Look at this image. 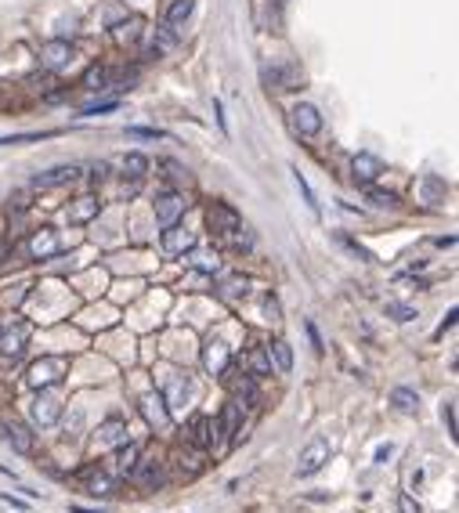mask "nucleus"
<instances>
[{"instance_id":"obj_1","label":"nucleus","mask_w":459,"mask_h":513,"mask_svg":"<svg viewBox=\"0 0 459 513\" xmlns=\"http://www.w3.org/2000/svg\"><path fill=\"white\" fill-rule=\"evenodd\" d=\"M66 373H69V362H66V358L44 355V358H37L33 365H29L26 383H29L33 391H47V387H58V383L66 380Z\"/></svg>"},{"instance_id":"obj_2","label":"nucleus","mask_w":459,"mask_h":513,"mask_svg":"<svg viewBox=\"0 0 459 513\" xmlns=\"http://www.w3.org/2000/svg\"><path fill=\"white\" fill-rule=\"evenodd\" d=\"M138 459H141V445L138 441H123L113 448V456L105 459V474L109 477H131L134 467H138Z\"/></svg>"},{"instance_id":"obj_3","label":"nucleus","mask_w":459,"mask_h":513,"mask_svg":"<svg viewBox=\"0 0 459 513\" xmlns=\"http://www.w3.org/2000/svg\"><path fill=\"white\" fill-rule=\"evenodd\" d=\"M384 159L380 156H373V152H355L351 156V178H355V185H362V188H373L380 178H384Z\"/></svg>"},{"instance_id":"obj_4","label":"nucleus","mask_w":459,"mask_h":513,"mask_svg":"<svg viewBox=\"0 0 459 513\" xmlns=\"http://www.w3.org/2000/svg\"><path fill=\"white\" fill-rule=\"evenodd\" d=\"M290 127H293V134H300V138H315L322 131V112L315 109L311 102H297L290 109Z\"/></svg>"},{"instance_id":"obj_5","label":"nucleus","mask_w":459,"mask_h":513,"mask_svg":"<svg viewBox=\"0 0 459 513\" xmlns=\"http://www.w3.org/2000/svg\"><path fill=\"white\" fill-rule=\"evenodd\" d=\"M0 441L11 445L15 452H22V456L33 452V430L19 420H8V416H0Z\"/></svg>"},{"instance_id":"obj_6","label":"nucleus","mask_w":459,"mask_h":513,"mask_svg":"<svg viewBox=\"0 0 459 513\" xmlns=\"http://www.w3.org/2000/svg\"><path fill=\"white\" fill-rule=\"evenodd\" d=\"M207 221H210V228L214 232H235V228H243V214L235 210L232 203H225V199H214L210 206H207Z\"/></svg>"},{"instance_id":"obj_7","label":"nucleus","mask_w":459,"mask_h":513,"mask_svg":"<svg viewBox=\"0 0 459 513\" xmlns=\"http://www.w3.org/2000/svg\"><path fill=\"white\" fill-rule=\"evenodd\" d=\"M58 416H62V398L51 394V391H40L37 402L29 405V420H33L37 427H55Z\"/></svg>"},{"instance_id":"obj_8","label":"nucleus","mask_w":459,"mask_h":513,"mask_svg":"<svg viewBox=\"0 0 459 513\" xmlns=\"http://www.w3.org/2000/svg\"><path fill=\"white\" fill-rule=\"evenodd\" d=\"M26 344H29V326L26 322L0 326V355H4V358H22Z\"/></svg>"},{"instance_id":"obj_9","label":"nucleus","mask_w":459,"mask_h":513,"mask_svg":"<svg viewBox=\"0 0 459 513\" xmlns=\"http://www.w3.org/2000/svg\"><path fill=\"white\" fill-rule=\"evenodd\" d=\"M329 463V441L326 438H315L304 452H300V463H297V477H311L319 474L322 467Z\"/></svg>"},{"instance_id":"obj_10","label":"nucleus","mask_w":459,"mask_h":513,"mask_svg":"<svg viewBox=\"0 0 459 513\" xmlns=\"http://www.w3.org/2000/svg\"><path fill=\"white\" fill-rule=\"evenodd\" d=\"M152 206H156V221H160L163 228H170V224H178V217L185 214L188 199L181 196V192H160Z\"/></svg>"},{"instance_id":"obj_11","label":"nucleus","mask_w":459,"mask_h":513,"mask_svg":"<svg viewBox=\"0 0 459 513\" xmlns=\"http://www.w3.org/2000/svg\"><path fill=\"white\" fill-rule=\"evenodd\" d=\"M232 365V347L225 340H207L203 344V369H207L210 376H225Z\"/></svg>"},{"instance_id":"obj_12","label":"nucleus","mask_w":459,"mask_h":513,"mask_svg":"<svg viewBox=\"0 0 459 513\" xmlns=\"http://www.w3.org/2000/svg\"><path fill=\"white\" fill-rule=\"evenodd\" d=\"M138 409H141V416H145V423H149V427H156V430L170 427V420H174V412L167 409V402H163V394H160V391L145 394V398L138 402Z\"/></svg>"},{"instance_id":"obj_13","label":"nucleus","mask_w":459,"mask_h":513,"mask_svg":"<svg viewBox=\"0 0 459 513\" xmlns=\"http://www.w3.org/2000/svg\"><path fill=\"white\" fill-rule=\"evenodd\" d=\"M73 62V44L69 40H47L44 47H40V66L47 69V73H58V69H66Z\"/></svg>"},{"instance_id":"obj_14","label":"nucleus","mask_w":459,"mask_h":513,"mask_svg":"<svg viewBox=\"0 0 459 513\" xmlns=\"http://www.w3.org/2000/svg\"><path fill=\"white\" fill-rule=\"evenodd\" d=\"M58 250H62L58 228H37L33 235H29V243H26V253L37 256V261H47V256H55Z\"/></svg>"},{"instance_id":"obj_15","label":"nucleus","mask_w":459,"mask_h":513,"mask_svg":"<svg viewBox=\"0 0 459 513\" xmlns=\"http://www.w3.org/2000/svg\"><path fill=\"white\" fill-rule=\"evenodd\" d=\"M163 250L170 256H185L196 250V232L192 228H178V224H170V228H163Z\"/></svg>"},{"instance_id":"obj_16","label":"nucleus","mask_w":459,"mask_h":513,"mask_svg":"<svg viewBox=\"0 0 459 513\" xmlns=\"http://www.w3.org/2000/svg\"><path fill=\"white\" fill-rule=\"evenodd\" d=\"M225 380H228V391H232V402L235 405H253L261 398V391H257V376H250V373H235V376H228L225 373Z\"/></svg>"},{"instance_id":"obj_17","label":"nucleus","mask_w":459,"mask_h":513,"mask_svg":"<svg viewBox=\"0 0 459 513\" xmlns=\"http://www.w3.org/2000/svg\"><path fill=\"white\" fill-rule=\"evenodd\" d=\"M80 178V167L76 163H62V167H51V170H40L33 178V188H62Z\"/></svg>"},{"instance_id":"obj_18","label":"nucleus","mask_w":459,"mask_h":513,"mask_svg":"<svg viewBox=\"0 0 459 513\" xmlns=\"http://www.w3.org/2000/svg\"><path fill=\"white\" fill-rule=\"evenodd\" d=\"M192 441L199 445V448H217V441H221V427H217V420L214 416H199V420L192 423Z\"/></svg>"},{"instance_id":"obj_19","label":"nucleus","mask_w":459,"mask_h":513,"mask_svg":"<svg viewBox=\"0 0 459 513\" xmlns=\"http://www.w3.org/2000/svg\"><path fill=\"white\" fill-rule=\"evenodd\" d=\"M221 434H225V441H235L239 438V430H243V405H235V402H225V412H221Z\"/></svg>"},{"instance_id":"obj_20","label":"nucleus","mask_w":459,"mask_h":513,"mask_svg":"<svg viewBox=\"0 0 459 513\" xmlns=\"http://www.w3.org/2000/svg\"><path fill=\"white\" fill-rule=\"evenodd\" d=\"M102 214V199L98 196H80L73 206H69V221L73 224H87V221H94Z\"/></svg>"},{"instance_id":"obj_21","label":"nucleus","mask_w":459,"mask_h":513,"mask_svg":"<svg viewBox=\"0 0 459 513\" xmlns=\"http://www.w3.org/2000/svg\"><path fill=\"white\" fill-rule=\"evenodd\" d=\"M141 33H145V22H141L138 15H131V19H123V22H116V26H113V40H116L120 47L138 44V40H141Z\"/></svg>"},{"instance_id":"obj_22","label":"nucleus","mask_w":459,"mask_h":513,"mask_svg":"<svg viewBox=\"0 0 459 513\" xmlns=\"http://www.w3.org/2000/svg\"><path fill=\"white\" fill-rule=\"evenodd\" d=\"M264 80L275 87H300L304 84V73L297 66H272V69H264Z\"/></svg>"},{"instance_id":"obj_23","label":"nucleus","mask_w":459,"mask_h":513,"mask_svg":"<svg viewBox=\"0 0 459 513\" xmlns=\"http://www.w3.org/2000/svg\"><path fill=\"white\" fill-rule=\"evenodd\" d=\"M246 373L250 376H272L275 373V365H272V358H268V351L264 347H250L246 351Z\"/></svg>"},{"instance_id":"obj_24","label":"nucleus","mask_w":459,"mask_h":513,"mask_svg":"<svg viewBox=\"0 0 459 513\" xmlns=\"http://www.w3.org/2000/svg\"><path fill=\"white\" fill-rule=\"evenodd\" d=\"M138 485H145V488H156V485H163V470H160V463L156 459H138V467L131 474Z\"/></svg>"},{"instance_id":"obj_25","label":"nucleus","mask_w":459,"mask_h":513,"mask_svg":"<svg viewBox=\"0 0 459 513\" xmlns=\"http://www.w3.org/2000/svg\"><path fill=\"white\" fill-rule=\"evenodd\" d=\"M98 441H102V445H113V448L123 445V441H127V423L120 420V416H109V420L98 427Z\"/></svg>"},{"instance_id":"obj_26","label":"nucleus","mask_w":459,"mask_h":513,"mask_svg":"<svg viewBox=\"0 0 459 513\" xmlns=\"http://www.w3.org/2000/svg\"><path fill=\"white\" fill-rule=\"evenodd\" d=\"M264 351H268V358H272L275 373H290L293 369V347L286 340H272V347H264Z\"/></svg>"},{"instance_id":"obj_27","label":"nucleus","mask_w":459,"mask_h":513,"mask_svg":"<svg viewBox=\"0 0 459 513\" xmlns=\"http://www.w3.org/2000/svg\"><path fill=\"white\" fill-rule=\"evenodd\" d=\"M391 405L398 409V412H405V416H416V409H420V394H416V391H409V387H394V391H391Z\"/></svg>"},{"instance_id":"obj_28","label":"nucleus","mask_w":459,"mask_h":513,"mask_svg":"<svg viewBox=\"0 0 459 513\" xmlns=\"http://www.w3.org/2000/svg\"><path fill=\"white\" fill-rule=\"evenodd\" d=\"M192 394V383H188V376L181 380V376H174V383H170V394H163V402H167V409L174 412V409H181V405H188L185 398Z\"/></svg>"},{"instance_id":"obj_29","label":"nucleus","mask_w":459,"mask_h":513,"mask_svg":"<svg viewBox=\"0 0 459 513\" xmlns=\"http://www.w3.org/2000/svg\"><path fill=\"white\" fill-rule=\"evenodd\" d=\"M120 167H123V174H127L131 181H141V178L149 174V159L141 156V152H127V156L120 159Z\"/></svg>"},{"instance_id":"obj_30","label":"nucleus","mask_w":459,"mask_h":513,"mask_svg":"<svg viewBox=\"0 0 459 513\" xmlns=\"http://www.w3.org/2000/svg\"><path fill=\"white\" fill-rule=\"evenodd\" d=\"M196 8V0H174V4L167 8V22L163 26H174V29H181L188 22V15H192Z\"/></svg>"},{"instance_id":"obj_31","label":"nucleus","mask_w":459,"mask_h":513,"mask_svg":"<svg viewBox=\"0 0 459 513\" xmlns=\"http://www.w3.org/2000/svg\"><path fill=\"white\" fill-rule=\"evenodd\" d=\"M109 80H113L109 66H91V69L84 73V80H80V84H84L87 91H105V87H109Z\"/></svg>"},{"instance_id":"obj_32","label":"nucleus","mask_w":459,"mask_h":513,"mask_svg":"<svg viewBox=\"0 0 459 513\" xmlns=\"http://www.w3.org/2000/svg\"><path fill=\"white\" fill-rule=\"evenodd\" d=\"M246 293H250L246 279H228L225 286H221V297H225V300H246Z\"/></svg>"},{"instance_id":"obj_33","label":"nucleus","mask_w":459,"mask_h":513,"mask_svg":"<svg viewBox=\"0 0 459 513\" xmlns=\"http://www.w3.org/2000/svg\"><path fill=\"white\" fill-rule=\"evenodd\" d=\"M293 181H297V188H300V196H304V203H308V210H311L315 217H322V210H319V199H315V192H311V185L304 181V174H300V170H293Z\"/></svg>"},{"instance_id":"obj_34","label":"nucleus","mask_w":459,"mask_h":513,"mask_svg":"<svg viewBox=\"0 0 459 513\" xmlns=\"http://www.w3.org/2000/svg\"><path fill=\"white\" fill-rule=\"evenodd\" d=\"M423 192H427V203H434V206H438L441 199H445V192H449V188H445V181L427 178V181H423Z\"/></svg>"},{"instance_id":"obj_35","label":"nucleus","mask_w":459,"mask_h":513,"mask_svg":"<svg viewBox=\"0 0 459 513\" xmlns=\"http://www.w3.org/2000/svg\"><path fill=\"white\" fill-rule=\"evenodd\" d=\"M387 315L394 318V322H413V318H416V308H409V304H394V300H387Z\"/></svg>"},{"instance_id":"obj_36","label":"nucleus","mask_w":459,"mask_h":513,"mask_svg":"<svg viewBox=\"0 0 459 513\" xmlns=\"http://www.w3.org/2000/svg\"><path fill=\"white\" fill-rule=\"evenodd\" d=\"M105 112H116V98H105V102H87L80 109V116H105Z\"/></svg>"},{"instance_id":"obj_37","label":"nucleus","mask_w":459,"mask_h":513,"mask_svg":"<svg viewBox=\"0 0 459 513\" xmlns=\"http://www.w3.org/2000/svg\"><path fill=\"white\" fill-rule=\"evenodd\" d=\"M87 492L91 495H109V492H113V477H109V474H94L87 481Z\"/></svg>"},{"instance_id":"obj_38","label":"nucleus","mask_w":459,"mask_h":513,"mask_svg":"<svg viewBox=\"0 0 459 513\" xmlns=\"http://www.w3.org/2000/svg\"><path fill=\"white\" fill-rule=\"evenodd\" d=\"M196 268L203 271V275H210V271L217 275V271H221V256H217V253H203L199 261H196Z\"/></svg>"},{"instance_id":"obj_39","label":"nucleus","mask_w":459,"mask_h":513,"mask_svg":"<svg viewBox=\"0 0 459 513\" xmlns=\"http://www.w3.org/2000/svg\"><path fill=\"white\" fill-rule=\"evenodd\" d=\"M441 420H445V430L452 438H459V430H456V402H445L441 405Z\"/></svg>"},{"instance_id":"obj_40","label":"nucleus","mask_w":459,"mask_h":513,"mask_svg":"<svg viewBox=\"0 0 459 513\" xmlns=\"http://www.w3.org/2000/svg\"><path fill=\"white\" fill-rule=\"evenodd\" d=\"M369 199H373V206L376 210H387V206H394L398 199L391 196V192H380V188H369Z\"/></svg>"},{"instance_id":"obj_41","label":"nucleus","mask_w":459,"mask_h":513,"mask_svg":"<svg viewBox=\"0 0 459 513\" xmlns=\"http://www.w3.org/2000/svg\"><path fill=\"white\" fill-rule=\"evenodd\" d=\"M127 134H131V138H156V141H167V134L156 131V127H127Z\"/></svg>"},{"instance_id":"obj_42","label":"nucleus","mask_w":459,"mask_h":513,"mask_svg":"<svg viewBox=\"0 0 459 513\" xmlns=\"http://www.w3.org/2000/svg\"><path fill=\"white\" fill-rule=\"evenodd\" d=\"M398 513H423V506H420L409 492H402V495H398Z\"/></svg>"},{"instance_id":"obj_43","label":"nucleus","mask_w":459,"mask_h":513,"mask_svg":"<svg viewBox=\"0 0 459 513\" xmlns=\"http://www.w3.org/2000/svg\"><path fill=\"white\" fill-rule=\"evenodd\" d=\"M340 243H344L347 250H351L355 256H362V261H373V253H369V250H362V246L355 243V239H347V235H340Z\"/></svg>"},{"instance_id":"obj_44","label":"nucleus","mask_w":459,"mask_h":513,"mask_svg":"<svg viewBox=\"0 0 459 513\" xmlns=\"http://www.w3.org/2000/svg\"><path fill=\"white\" fill-rule=\"evenodd\" d=\"M308 336H311V344H315V351H326V344H322V336H319V329H315V322H308Z\"/></svg>"},{"instance_id":"obj_45","label":"nucleus","mask_w":459,"mask_h":513,"mask_svg":"<svg viewBox=\"0 0 459 513\" xmlns=\"http://www.w3.org/2000/svg\"><path fill=\"white\" fill-rule=\"evenodd\" d=\"M264 311H268V318H279V300H275L272 293L264 297Z\"/></svg>"},{"instance_id":"obj_46","label":"nucleus","mask_w":459,"mask_h":513,"mask_svg":"<svg viewBox=\"0 0 459 513\" xmlns=\"http://www.w3.org/2000/svg\"><path fill=\"white\" fill-rule=\"evenodd\" d=\"M91 181H94V185H102V181H105V163L91 167Z\"/></svg>"},{"instance_id":"obj_47","label":"nucleus","mask_w":459,"mask_h":513,"mask_svg":"<svg viewBox=\"0 0 459 513\" xmlns=\"http://www.w3.org/2000/svg\"><path fill=\"white\" fill-rule=\"evenodd\" d=\"M456 326V311H449V318L441 322V329H438V336H445V329H452Z\"/></svg>"},{"instance_id":"obj_48","label":"nucleus","mask_w":459,"mask_h":513,"mask_svg":"<svg viewBox=\"0 0 459 513\" xmlns=\"http://www.w3.org/2000/svg\"><path fill=\"white\" fill-rule=\"evenodd\" d=\"M69 513H102V510H87V506H69Z\"/></svg>"}]
</instances>
